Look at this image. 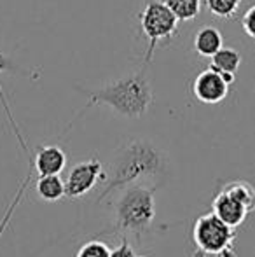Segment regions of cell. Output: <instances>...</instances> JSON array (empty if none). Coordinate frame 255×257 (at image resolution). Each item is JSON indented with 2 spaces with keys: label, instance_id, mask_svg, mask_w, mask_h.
<instances>
[{
  "label": "cell",
  "instance_id": "obj_1",
  "mask_svg": "<svg viewBox=\"0 0 255 257\" xmlns=\"http://www.w3.org/2000/svg\"><path fill=\"white\" fill-rule=\"evenodd\" d=\"M166 168V158L154 144L143 139H131L114 154L110 170L107 173V186L98 200L112 194L114 191L135 186L142 179L156 177Z\"/></svg>",
  "mask_w": 255,
  "mask_h": 257
},
{
  "label": "cell",
  "instance_id": "obj_2",
  "mask_svg": "<svg viewBox=\"0 0 255 257\" xmlns=\"http://www.w3.org/2000/svg\"><path fill=\"white\" fill-rule=\"evenodd\" d=\"M82 91V89H79ZM88 95L91 105H107L114 112L129 119L142 117L154 102V91L145 70H140L128 77L112 81L95 91H82Z\"/></svg>",
  "mask_w": 255,
  "mask_h": 257
},
{
  "label": "cell",
  "instance_id": "obj_3",
  "mask_svg": "<svg viewBox=\"0 0 255 257\" xmlns=\"http://www.w3.org/2000/svg\"><path fill=\"white\" fill-rule=\"evenodd\" d=\"M156 217L154 189L145 186H129L116 203V227L124 234L140 238L150 229Z\"/></svg>",
  "mask_w": 255,
  "mask_h": 257
},
{
  "label": "cell",
  "instance_id": "obj_4",
  "mask_svg": "<svg viewBox=\"0 0 255 257\" xmlns=\"http://www.w3.org/2000/svg\"><path fill=\"white\" fill-rule=\"evenodd\" d=\"M194 247L199 257H236L234 248L236 229L220 220L213 212L203 213L196 219L192 227Z\"/></svg>",
  "mask_w": 255,
  "mask_h": 257
},
{
  "label": "cell",
  "instance_id": "obj_5",
  "mask_svg": "<svg viewBox=\"0 0 255 257\" xmlns=\"http://www.w3.org/2000/svg\"><path fill=\"white\" fill-rule=\"evenodd\" d=\"M140 25H142L143 35L149 41L145 51V63L152 60V54L159 42L170 41L177 35L178 30V20L163 0H150L143 11L138 14Z\"/></svg>",
  "mask_w": 255,
  "mask_h": 257
},
{
  "label": "cell",
  "instance_id": "obj_6",
  "mask_svg": "<svg viewBox=\"0 0 255 257\" xmlns=\"http://www.w3.org/2000/svg\"><path fill=\"white\" fill-rule=\"evenodd\" d=\"M103 180H107V173L98 159L91 158L88 161H81L72 166L65 179V196L81 198L95 189L98 182Z\"/></svg>",
  "mask_w": 255,
  "mask_h": 257
},
{
  "label": "cell",
  "instance_id": "obj_7",
  "mask_svg": "<svg viewBox=\"0 0 255 257\" xmlns=\"http://www.w3.org/2000/svg\"><path fill=\"white\" fill-rule=\"evenodd\" d=\"M192 93L201 103H220L229 95V84L215 68H204L192 81Z\"/></svg>",
  "mask_w": 255,
  "mask_h": 257
},
{
  "label": "cell",
  "instance_id": "obj_8",
  "mask_svg": "<svg viewBox=\"0 0 255 257\" xmlns=\"http://www.w3.org/2000/svg\"><path fill=\"white\" fill-rule=\"evenodd\" d=\"M211 212L218 217L220 220H224L227 226L238 227L241 226L246 220V217L250 215V212L246 210L245 205H241L238 200L227 194L225 191H218L217 196L213 198V203H211Z\"/></svg>",
  "mask_w": 255,
  "mask_h": 257
},
{
  "label": "cell",
  "instance_id": "obj_9",
  "mask_svg": "<svg viewBox=\"0 0 255 257\" xmlns=\"http://www.w3.org/2000/svg\"><path fill=\"white\" fill-rule=\"evenodd\" d=\"M67 166V154L58 146H42L37 149L34 158V168L37 177L60 175Z\"/></svg>",
  "mask_w": 255,
  "mask_h": 257
},
{
  "label": "cell",
  "instance_id": "obj_10",
  "mask_svg": "<svg viewBox=\"0 0 255 257\" xmlns=\"http://www.w3.org/2000/svg\"><path fill=\"white\" fill-rule=\"evenodd\" d=\"M222 46H224V37L215 27H201L194 35V49L203 58H211Z\"/></svg>",
  "mask_w": 255,
  "mask_h": 257
},
{
  "label": "cell",
  "instance_id": "obj_11",
  "mask_svg": "<svg viewBox=\"0 0 255 257\" xmlns=\"http://www.w3.org/2000/svg\"><path fill=\"white\" fill-rule=\"evenodd\" d=\"M35 191L44 201H58L65 196V180L60 175H41L35 180Z\"/></svg>",
  "mask_w": 255,
  "mask_h": 257
},
{
  "label": "cell",
  "instance_id": "obj_12",
  "mask_svg": "<svg viewBox=\"0 0 255 257\" xmlns=\"http://www.w3.org/2000/svg\"><path fill=\"white\" fill-rule=\"evenodd\" d=\"M222 191H225L227 194H231L234 200H238L241 205L246 206L250 213L255 212V186L246 180H231L227 182Z\"/></svg>",
  "mask_w": 255,
  "mask_h": 257
},
{
  "label": "cell",
  "instance_id": "obj_13",
  "mask_svg": "<svg viewBox=\"0 0 255 257\" xmlns=\"http://www.w3.org/2000/svg\"><path fill=\"white\" fill-rule=\"evenodd\" d=\"M241 65V54L232 48H224L222 46L217 53L211 56V68L218 72H229V74H236V70Z\"/></svg>",
  "mask_w": 255,
  "mask_h": 257
},
{
  "label": "cell",
  "instance_id": "obj_14",
  "mask_svg": "<svg viewBox=\"0 0 255 257\" xmlns=\"http://www.w3.org/2000/svg\"><path fill=\"white\" fill-rule=\"evenodd\" d=\"M178 21H191L199 14L201 0H163Z\"/></svg>",
  "mask_w": 255,
  "mask_h": 257
},
{
  "label": "cell",
  "instance_id": "obj_15",
  "mask_svg": "<svg viewBox=\"0 0 255 257\" xmlns=\"http://www.w3.org/2000/svg\"><path fill=\"white\" fill-rule=\"evenodd\" d=\"M4 72H11V74H23V75H28V74H25V70H23V68H20L16 63H14V61L11 60V58L7 56L6 53H2V51H0V74H4ZM0 98H2V103H4V108H6V114H7V117H9V122H11V124H13L14 132H16L18 140H20L21 147H23V149H25V147H27V146H25V140H23V137L20 135V130H18L16 122H14L13 114H11V110H9V105H7V102H6V96H4L2 89H0Z\"/></svg>",
  "mask_w": 255,
  "mask_h": 257
},
{
  "label": "cell",
  "instance_id": "obj_16",
  "mask_svg": "<svg viewBox=\"0 0 255 257\" xmlns=\"http://www.w3.org/2000/svg\"><path fill=\"white\" fill-rule=\"evenodd\" d=\"M206 9L218 20H231L238 11L241 0H204Z\"/></svg>",
  "mask_w": 255,
  "mask_h": 257
},
{
  "label": "cell",
  "instance_id": "obj_17",
  "mask_svg": "<svg viewBox=\"0 0 255 257\" xmlns=\"http://www.w3.org/2000/svg\"><path fill=\"white\" fill-rule=\"evenodd\" d=\"M112 250L105 241L100 240H89L79 248L75 257H110Z\"/></svg>",
  "mask_w": 255,
  "mask_h": 257
},
{
  "label": "cell",
  "instance_id": "obj_18",
  "mask_svg": "<svg viewBox=\"0 0 255 257\" xmlns=\"http://www.w3.org/2000/svg\"><path fill=\"white\" fill-rule=\"evenodd\" d=\"M241 27L248 37L255 39V6L246 9V13L241 16Z\"/></svg>",
  "mask_w": 255,
  "mask_h": 257
},
{
  "label": "cell",
  "instance_id": "obj_19",
  "mask_svg": "<svg viewBox=\"0 0 255 257\" xmlns=\"http://www.w3.org/2000/svg\"><path fill=\"white\" fill-rule=\"evenodd\" d=\"M110 257H136V254H135V250H133L131 245H129V241L126 238H123L121 243L112 250Z\"/></svg>",
  "mask_w": 255,
  "mask_h": 257
}]
</instances>
